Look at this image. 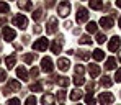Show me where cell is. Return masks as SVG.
I'll list each match as a JSON object with an SVG mask.
<instances>
[{"label": "cell", "instance_id": "obj_3", "mask_svg": "<svg viewBox=\"0 0 121 105\" xmlns=\"http://www.w3.org/2000/svg\"><path fill=\"white\" fill-rule=\"evenodd\" d=\"M113 100H115V97H113L111 92H101L100 95H98L100 105H110V104H113Z\"/></svg>", "mask_w": 121, "mask_h": 105}, {"label": "cell", "instance_id": "obj_8", "mask_svg": "<svg viewBox=\"0 0 121 105\" xmlns=\"http://www.w3.org/2000/svg\"><path fill=\"white\" fill-rule=\"evenodd\" d=\"M75 20H77V23L79 25H82V23H85V21L88 20V12H87V8H79L77 10V15H75Z\"/></svg>", "mask_w": 121, "mask_h": 105}, {"label": "cell", "instance_id": "obj_26", "mask_svg": "<svg viewBox=\"0 0 121 105\" xmlns=\"http://www.w3.org/2000/svg\"><path fill=\"white\" fill-rule=\"evenodd\" d=\"M88 7H90V8H93V10H100L103 5H101V2H98V0H92V2L88 3Z\"/></svg>", "mask_w": 121, "mask_h": 105}, {"label": "cell", "instance_id": "obj_10", "mask_svg": "<svg viewBox=\"0 0 121 105\" xmlns=\"http://www.w3.org/2000/svg\"><path fill=\"white\" fill-rule=\"evenodd\" d=\"M15 36H17V33H15L13 28H10V26H5L3 28V38H5V41H13Z\"/></svg>", "mask_w": 121, "mask_h": 105}, {"label": "cell", "instance_id": "obj_30", "mask_svg": "<svg viewBox=\"0 0 121 105\" xmlns=\"http://www.w3.org/2000/svg\"><path fill=\"white\" fill-rule=\"evenodd\" d=\"M69 82H70V81H69L67 77H57V84H59L60 87H67Z\"/></svg>", "mask_w": 121, "mask_h": 105}, {"label": "cell", "instance_id": "obj_39", "mask_svg": "<svg viewBox=\"0 0 121 105\" xmlns=\"http://www.w3.org/2000/svg\"><path fill=\"white\" fill-rule=\"evenodd\" d=\"M7 105H21V102L18 99H8L7 100Z\"/></svg>", "mask_w": 121, "mask_h": 105}, {"label": "cell", "instance_id": "obj_19", "mask_svg": "<svg viewBox=\"0 0 121 105\" xmlns=\"http://www.w3.org/2000/svg\"><path fill=\"white\" fill-rule=\"evenodd\" d=\"M115 67H116V59H115V58H108L106 63H105V69L111 71V69H115Z\"/></svg>", "mask_w": 121, "mask_h": 105}, {"label": "cell", "instance_id": "obj_42", "mask_svg": "<svg viewBox=\"0 0 121 105\" xmlns=\"http://www.w3.org/2000/svg\"><path fill=\"white\" fill-rule=\"evenodd\" d=\"M115 81H116V82H121V69L116 71V74H115Z\"/></svg>", "mask_w": 121, "mask_h": 105}, {"label": "cell", "instance_id": "obj_4", "mask_svg": "<svg viewBox=\"0 0 121 105\" xmlns=\"http://www.w3.org/2000/svg\"><path fill=\"white\" fill-rule=\"evenodd\" d=\"M48 46H49V43H48L46 38H39V40H36V41L33 43V49H35V51H39V53L46 51Z\"/></svg>", "mask_w": 121, "mask_h": 105}, {"label": "cell", "instance_id": "obj_43", "mask_svg": "<svg viewBox=\"0 0 121 105\" xmlns=\"http://www.w3.org/2000/svg\"><path fill=\"white\" fill-rule=\"evenodd\" d=\"M33 33H36V35H39V33H41V26H39V25H35V28H33Z\"/></svg>", "mask_w": 121, "mask_h": 105}, {"label": "cell", "instance_id": "obj_33", "mask_svg": "<svg viewBox=\"0 0 121 105\" xmlns=\"http://www.w3.org/2000/svg\"><path fill=\"white\" fill-rule=\"evenodd\" d=\"M43 18V10L41 8H38V10H35V13H33V20H41Z\"/></svg>", "mask_w": 121, "mask_h": 105}, {"label": "cell", "instance_id": "obj_31", "mask_svg": "<svg viewBox=\"0 0 121 105\" xmlns=\"http://www.w3.org/2000/svg\"><path fill=\"white\" fill-rule=\"evenodd\" d=\"M79 43L80 44H92V40H90V36H87V35H83V36H80V40H79Z\"/></svg>", "mask_w": 121, "mask_h": 105}, {"label": "cell", "instance_id": "obj_32", "mask_svg": "<svg viewBox=\"0 0 121 105\" xmlns=\"http://www.w3.org/2000/svg\"><path fill=\"white\" fill-rule=\"evenodd\" d=\"M74 71H75V74H77V76H82V74L85 72V67H83L82 64H77V66L74 67Z\"/></svg>", "mask_w": 121, "mask_h": 105}, {"label": "cell", "instance_id": "obj_15", "mask_svg": "<svg viewBox=\"0 0 121 105\" xmlns=\"http://www.w3.org/2000/svg\"><path fill=\"white\" fill-rule=\"evenodd\" d=\"M18 8L30 12V10L33 8V3H31V2H26V0H20V2H18Z\"/></svg>", "mask_w": 121, "mask_h": 105}, {"label": "cell", "instance_id": "obj_37", "mask_svg": "<svg viewBox=\"0 0 121 105\" xmlns=\"http://www.w3.org/2000/svg\"><path fill=\"white\" fill-rule=\"evenodd\" d=\"M95 89H97V84H95V82H88V84H87V92H88V94H92Z\"/></svg>", "mask_w": 121, "mask_h": 105}, {"label": "cell", "instance_id": "obj_46", "mask_svg": "<svg viewBox=\"0 0 121 105\" xmlns=\"http://www.w3.org/2000/svg\"><path fill=\"white\" fill-rule=\"evenodd\" d=\"M118 23H120V28H121V17H120V20H118Z\"/></svg>", "mask_w": 121, "mask_h": 105}, {"label": "cell", "instance_id": "obj_47", "mask_svg": "<svg viewBox=\"0 0 121 105\" xmlns=\"http://www.w3.org/2000/svg\"><path fill=\"white\" fill-rule=\"evenodd\" d=\"M120 61H121V51H120Z\"/></svg>", "mask_w": 121, "mask_h": 105}, {"label": "cell", "instance_id": "obj_13", "mask_svg": "<svg viewBox=\"0 0 121 105\" xmlns=\"http://www.w3.org/2000/svg\"><path fill=\"white\" fill-rule=\"evenodd\" d=\"M100 25L105 30H110L113 26V17H103V18H100Z\"/></svg>", "mask_w": 121, "mask_h": 105}, {"label": "cell", "instance_id": "obj_22", "mask_svg": "<svg viewBox=\"0 0 121 105\" xmlns=\"http://www.w3.org/2000/svg\"><path fill=\"white\" fill-rule=\"evenodd\" d=\"M100 84L103 85V87H110V85L113 84V81H111V77H108V76H103L100 79Z\"/></svg>", "mask_w": 121, "mask_h": 105}, {"label": "cell", "instance_id": "obj_18", "mask_svg": "<svg viewBox=\"0 0 121 105\" xmlns=\"http://www.w3.org/2000/svg\"><path fill=\"white\" fill-rule=\"evenodd\" d=\"M17 76L20 77L21 81H28V72H26V69L21 66V67H18L17 69Z\"/></svg>", "mask_w": 121, "mask_h": 105}, {"label": "cell", "instance_id": "obj_9", "mask_svg": "<svg viewBox=\"0 0 121 105\" xmlns=\"http://www.w3.org/2000/svg\"><path fill=\"white\" fill-rule=\"evenodd\" d=\"M41 69H43L44 72H52V69H54L52 59H51V58H43V59H41Z\"/></svg>", "mask_w": 121, "mask_h": 105}, {"label": "cell", "instance_id": "obj_38", "mask_svg": "<svg viewBox=\"0 0 121 105\" xmlns=\"http://www.w3.org/2000/svg\"><path fill=\"white\" fill-rule=\"evenodd\" d=\"M38 74H39V69H38V67H33V69L30 71V76H31L33 79H36V77H38Z\"/></svg>", "mask_w": 121, "mask_h": 105}, {"label": "cell", "instance_id": "obj_27", "mask_svg": "<svg viewBox=\"0 0 121 105\" xmlns=\"http://www.w3.org/2000/svg\"><path fill=\"white\" fill-rule=\"evenodd\" d=\"M0 13H10V5L5 2H0Z\"/></svg>", "mask_w": 121, "mask_h": 105}, {"label": "cell", "instance_id": "obj_25", "mask_svg": "<svg viewBox=\"0 0 121 105\" xmlns=\"http://www.w3.org/2000/svg\"><path fill=\"white\" fill-rule=\"evenodd\" d=\"M85 102H87V105H97V100L93 99V94H88V92L85 95Z\"/></svg>", "mask_w": 121, "mask_h": 105}, {"label": "cell", "instance_id": "obj_5", "mask_svg": "<svg viewBox=\"0 0 121 105\" xmlns=\"http://www.w3.org/2000/svg\"><path fill=\"white\" fill-rule=\"evenodd\" d=\"M57 13H59V17L65 18V17L70 13V3H69V2H60L59 7H57Z\"/></svg>", "mask_w": 121, "mask_h": 105}, {"label": "cell", "instance_id": "obj_35", "mask_svg": "<svg viewBox=\"0 0 121 105\" xmlns=\"http://www.w3.org/2000/svg\"><path fill=\"white\" fill-rule=\"evenodd\" d=\"M74 84H75V85H83V84H85V81H83L82 76H75V77H74Z\"/></svg>", "mask_w": 121, "mask_h": 105}, {"label": "cell", "instance_id": "obj_1", "mask_svg": "<svg viewBox=\"0 0 121 105\" xmlns=\"http://www.w3.org/2000/svg\"><path fill=\"white\" fill-rule=\"evenodd\" d=\"M21 90V84L17 81V79H8V84L3 87V94L8 95L12 92H20Z\"/></svg>", "mask_w": 121, "mask_h": 105}, {"label": "cell", "instance_id": "obj_12", "mask_svg": "<svg viewBox=\"0 0 121 105\" xmlns=\"http://www.w3.org/2000/svg\"><path fill=\"white\" fill-rule=\"evenodd\" d=\"M120 44H121L120 36H113V38L110 40V43H108V49H110V51H118V49H120Z\"/></svg>", "mask_w": 121, "mask_h": 105}, {"label": "cell", "instance_id": "obj_41", "mask_svg": "<svg viewBox=\"0 0 121 105\" xmlns=\"http://www.w3.org/2000/svg\"><path fill=\"white\" fill-rule=\"evenodd\" d=\"M5 79H7V72H5V71L0 67V82H3Z\"/></svg>", "mask_w": 121, "mask_h": 105}, {"label": "cell", "instance_id": "obj_2", "mask_svg": "<svg viewBox=\"0 0 121 105\" xmlns=\"http://www.w3.org/2000/svg\"><path fill=\"white\" fill-rule=\"evenodd\" d=\"M13 25L18 26L20 30H25V28L28 26V18H26L25 15H21V13L20 15H15V17H13Z\"/></svg>", "mask_w": 121, "mask_h": 105}, {"label": "cell", "instance_id": "obj_36", "mask_svg": "<svg viewBox=\"0 0 121 105\" xmlns=\"http://www.w3.org/2000/svg\"><path fill=\"white\" fill-rule=\"evenodd\" d=\"M36 104H38V100H36V97H33V95L28 97L26 102H25V105H36Z\"/></svg>", "mask_w": 121, "mask_h": 105}, {"label": "cell", "instance_id": "obj_29", "mask_svg": "<svg viewBox=\"0 0 121 105\" xmlns=\"http://www.w3.org/2000/svg\"><path fill=\"white\" fill-rule=\"evenodd\" d=\"M87 31H88V33H97V23H95V21H90V23L87 25Z\"/></svg>", "mask_w": 121, "mask_h": 105}, {"label": "cell", "instance_id": "obj_34", "mask_svg": "<svg viewBox=\"0 0 121 105\" xmlns=\"http://www.w3.org/2000/svg\"><path fill=\"white\" fill-rule=\"evenodd\" d=\"M95 40H97L98 44H103V43L106 41V36H105L103 33H97V38H95Z\"/></svg>", "mask_w": 121, "mask_h": 105}, {"label": "cell", "instance_id": "obj_40", "mask_svg": "<svg viewBox=\"0 0 121 105\" xmlns=\"http://www.w3.org/2000/svg\"><path fill=\"white\" fill-rule=\"evenodd\" d=\"M57 99H59L60 102L65 100V92H64V90H59V92H57Z\"/></svg>", "mask_w": 121, "mask_h": 105}, {"label": "cell", "instance_id": "obj_44", "mask_svg": "<svg viewBox=\"0 0 121 105\" xmlns=\"http://www.w3.org/2000/svg\"><path fill=\"white\" fill-rule=\"evenodd\" d=\"M0 25H5V18H2V17H0Z\"/></svg>", "mask_w": 121, "mask_h": 105}, {"label": "cell", "instance_id": "obj_48", "mask_svg": "<svg viewBox=\"0 0 121 105\" xmlns=\"http://www.w3.org/2000/svg\"><path fill=\"white\" fill-rule=\"evenodd\" d=\"M75 105H79V104H75Z\"/></svg>", "mask_w": 121, "mask_h": 105}, {"label": "cell", "instance_id": "obj_7", "mask_svg": "<svg viewBox=\"0 0 121 105\" xmlns=\"http://www.w3.org/2000/svg\"><path fill=\"white\" fill-rule=\"evenodd\" d=\"M46 31H48V35H54V33L57 31V18H56V17H51V18L48 20Z\"/></svg>", "mask_w": 121, "mask_h": 105}, {"label": "cell", "instance_id": "obj_23", "mask_svg": "<svg viewBox=\"0 0 121 105\" xmlns=\"http://www.w3.org/2000/svg\"><path fill=\"white\" fill-rule=\"evenodd\" d=\"M82 95H83V94H82V90H79V89H75L74 92H70V99H72V100H80Z\"/></svg>", "mask_w": 121, "mask_h": 105}, {"label": "cell", "instance_id": "obj_21", "mask_svg": "<svg viewBox=\"0 0 121 105\" xmlns=\"http://www.w3.org/2000/svg\"><path fill=\"white\" fill-rule=\"evenodd\" d=\"M35 59H36V54H35V53H28V54L23 56V61H25L26 64H31Z\"/></svg>", "mask_w": 121, "mask_h": 105}, {"label": "cell", "instance_id": "obj_17", "mask_svg": "<svg viewBox=\"0 0 121 105\" xmlns=\"http://www.w3.org/2000/svg\"><path fill=\"white\" fill-rule=\"evenodd\" d=\"M5 63H7V67H8V69H12V67L15 66V63H17V54H10V56H7Z\"/></svg>", "mask_w": 121, "mask_h": 105}, {"label": "cell", "instance_id": "obj_24", "mask_svg": "<svg viewBox=\"0 0 121 105\" xmlns=\"http://www.w3.org/2000/svg\"><path fill=\"white\" fill-rule=\"evenodd\" d=\"M75 56H77V58H80V59H88V58H90V54H88L87 51H83V49L75 51Z\"/></svg>", "mask_w": 121, "mask_h": 105}, {"label": "cell", "instance_id": "obj_14", "mask_svg": "<svg viewBox=\"0 0 121 105\" xmlns=\"http://www.w3.org/2000/svg\"><path fill=\"white\" fill-rule=\"evenodd\" d=\"M100 66L98 64H88V72H90V76L92 77H98L100 76Z\"/></svg>", "mask_w": 121, "mask_h": 105}, {"label": "cell", "instance_id": "obj_11", "mask_svg": "<svg viewBox=\"0 0 121 105\" xmlns=\"http://www.w3.org/2000/svg\"><path fill=\"white\" fill-rule=\"evenodd\" d=\"M57 67H59V71L65 72V71H69V67H70V61H69L67 58H59V59H57Z\"/></svg>", "mask_w": 121, "mask_h": 105}, {"label": "cell", "instance_id": "obj_20", "mask_svg": "<svg viewBox=\"0 0 121 105\" xmlns=\"http://www.w3.org/2000/svg\"><path fill=\"white\" fill-rule=\"evenodd\" d=\"M92 56H93V59H95V61H103V59H105V53H103L101 49H95Z\"/></svg>", "mask_w": 121, "mask_h": 105}, {"label": "cell", "instance_id": "obj_6", "mask_svg": "<svg viewBox=\"0 0 121 105\" xmlns=\"http://www.w3.org/2000/svg\"><path fill=\"white\" fill-rule=\"evenodd\" d=\"M62 44H64V36L60 35V36H57V38L52 41V44H51V51H52L54 54H59L60 49H62Z\"/></svg>", "mask_w": 121, "mask_h": 105}, {"label": "cell", "instance_id": "obj_28", "mask_svg": "<svg viewBox=\"0 0 121 105\" xmlns=\"http://www.w3.org/2000/svg\"><path fill=\"white\" fill-rule=\"evenodd\" d=\"M30 90H31V92H41V90H43V85H41L39 82H35V84L30 85Z\"/></svg>", "mask_w": 121, "mask_h": 105}, {"label": "cell", "instance_id": "obj_45", "mask_svg": "<svg viewBox=\"0 0 121 105\" xmlns=\"http://www.w3.org/2000/svg\"><path fill=\"white\" fill-rule=\"evenodd\" d=\"M116 7H120V8H121V0H118V2H116Z\"/></svg>", "mask_w": 121, "mask_h": 105}, {"label": "cell", "instance_id": "obj_16", "mask_svg": "<svg viewBox=\"0 0 121 105\" xmlns=\"http://www.w3.org/2000/svg\"><path fill=\"white\" fill-rule=\"evenodd\" d=\"M41 102H43V105H54V95H51V94H44L43 99H41Z\"/></svg>", "mask_w": 121, "mask_h": 105}]
</instances>
